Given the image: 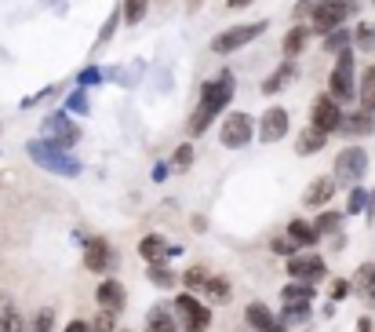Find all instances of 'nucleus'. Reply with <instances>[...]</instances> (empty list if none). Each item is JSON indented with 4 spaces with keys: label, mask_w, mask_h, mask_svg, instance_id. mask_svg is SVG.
<instances>
[{
    "label": "nucleus",
    "mask_w": 375,
    "mask_h": 332,
    "mask_svg": "<svg viewBox=\"0 0 375 332\" xmlns=\"http://www.w3.org/2000/svg\"><path fill=\"white\" fill-rule=\"evenodd\" d=\"M230 99H233V73L223 70L215 81H208V84L201 88L197 110L190 113V135H204V132L211 128V120L226 113Z\"/></svg>",
    "instance_id": "f257e3e1"
},
{
    "label": "nucleus",
    "mask_w": 375,
    "mask_h": 332,
    "mask_svg": "<svg viewBox=\"0 0 375 332\" xmlns=\"http://www.w3.org/2000/svg\"><path fill=\"white\" fill-rule=\"evenodd\" d=\"M26 150H29V157H33L41 168H48L55 175H80V161L70 154L66 146H55L48 139H33Z\"/></svg>",
    "instance_id": "f03ea898"
},
{
    "label": "nucleus",
    "mask_w": 375,
    "mask_h": 332,
    "mask_svg": "<svg viewBox=\"0 0 375 332\" xmlns=\"http://www.w3.org/2000/svg\"><path fill=\"white\" fill-rule=\"evenodd\" d=\"M328 95L339 103V106H347L357 99V81H354V48H342L335 55V70L328 77Z\"/></svg>",
    "instance_id": "7ed1b4c3"
},
{
    "label": "nucleus",
    "mask_w": 375,
    "mask_h": 332,
    "mask_svg": "<svg viewBox=\"0 0 375 332\" xmlns=\"http://www.w3.org/2000/svg\"><path fill=\"white\" fill-rule=\"evenodd\" d=\"M357 11L354 0H317L314 11H310V33H332V29L347 26V19Z\"/></svg>",
    "instance_id": "20e7f679"
},
{
    "label": "nucleus",
    "mask_w": 375,
    "mask_h": 332,
    "mask_svg": "<svg viewBox=\"0 0 375 332\" xmlns=\"http://www.w3.org/2000/svg\"><path fill=\"white\" fill-rule=\"evenodd\" d=\"M266 19H259V22H241V26H230L226 33H218L215 41H211V51L215 55H230V51H241L244 44H252L255 37H263L266 33Z\"/></svg>",
    "instance_id": "39448f33"
},
{
    "label": "nucleus",
    "mask_w": 375,
    "mask_h": 332,
    "mask_svg": "<svg viewBox=\"0 0 375 332\" xmlns=\"http://www.w3.org/2000/svg\"><path fill=\"white\" fill-rule=\"evenodd\" d=\"M175 321L186 332H204L211 325V311H208V304H201L194 292H182V296H175Z\"/></svg>",
    "instance_id": "423d86ee"
},
{
    "label": "nucleus",
    "mask_w": 375,
    "mask_h": 332,
    "mask_svg": "<svg viewBox=\"0 0 375 332\" xmlns=\"http://www.w3.org/2000/svg\"><path fill=\"white\" fill-rule=\"evenodd\" d=\"M364 172H368V154L361 146H347V150H339V157H335V183H342V187H357L361 179H364Z\"/></svg>",
    "instance_id": "0eeeda50"
},
{
    "label": "nucleus",
    "mask_w": 375,
    "mask_h": 332,
    "mask_svg": "<svg viewBox=\"0 0 375 332\" xmlns=\"http://www.w3.org/2000/svg\"><path fill=\"white\" fill-rule=\"evenodd\" d=\"M252 135H255L252 117H248V113H241V110L226 113V120H223V132H218V139H223V146H226V150H241V146H248V142H252Z\"/></svg>",
    "instance_id": "6e6552de"
},
{
    "label": "nucleus",
    "mask_w": 375,
    "mask_h": 332,
    "mask_svg": "<svg viewBox=\"0 0 375 332\" xmlns=\"http://www.w3.org/2000/svg\"><path fill=\"white\" fill-rule=\"evenodd\" d=\"M41 139L70 150V146L80 142V128H77V120H70V113H51V117L44 120V128H41Z\"/></svg>",
    "instance_id": "1a4fd4ad"
},
{
    "label": "nucleus",
    "mask_w": 375,
    "mask_h": 332,
    "mask_svg": "<svg viewBox=\"0 0 375 332\" xmlns=\"http://www.w3.org/2000/svg\"><path fill=\"white\" fill-rule=\"evenodd\" d=\"M310 125L321 128L324 135L339 132V125H342V106H339L328 92H324V95H317V99H314V106H310Z\"/></svg>",
    "instance_id": "9d476101"
},
{
    "label": "nucleus",
    "mask_w": 375,
    "mask_h": 332,
    "mask_svg": "<svg viewBox=\"0 0 375 332\" xmlns=\"http://www.w3.org/2000/svg\"><path fill=\"white\" fill-rule=\"evenodd\" d=\"M288 274L292 281H306V285H317L324 274H328V266L317 252H306V256H292L288 259Z\"/></svg>",
    "instance_id": "9b49d317"
},
{
    "label": "nucleus",
    "mask_w": 375,
    "mask_h": 332,
    "mask_svg": "<svg viewBox=\"0 0 375 332\" xmlns=\"http://www.w3.org/2000/svg\"><path fill=\"white\" fill-rule=\"evenodd\" d=\"M288 110L285 106H270L263 117H259V139L263 142H280V139H285L288 135Z\"/></svg>",
    "instance_id": "f8f14e48"
},
{
    "label": "nucleus",
    "mask_w": 375,
    "mask_h": 332,
    "mask_svg": "<svg viewBox=\"0 0 375 332\" xmlns=\"http://www.w3.org/2000/svg\"><path fill=\"white\" fill-rule=\"evenodd\" d=\"M110 263H113L110 241H102V237H84V266L95 270V274H106Z\"/></svg>",
    "instance_id": "ddd939ff"
},
{
    "label": "nucleus",
    "mask_w": 375,
    "mask_h": 332,
    "mask_svg": "<svg viewBox=\"0 0 375 332\" xmlns=\"http://www.w3.org/2000/svg\"><path fill=\"white\" fill-rule=\"evenodd\" d=\"M99 307L102 311H110V314H120L124 311V304H128V292H124V285L117 281V278H106L102 285H99Z\"/></svg>",
    "instance_id": "4468645a"
},
{
    "label": "nucleus",
    "mask_w": 375,
    "mask_h": 332,
    "mask_svg": "<svg viewBox=\"0 0 375 332\" xmlns=\"http://www.w3.org/2000/svg\"><path fill=\"white\" fill-rule=\"evenodd\" d=\"M335 179L332 175H321V179H314V183L306 187V194H302V204L306 208H321V204H328L332 201V194H335Z\"/></svg>",
    "instance_id": "2eb2a0df"
},
{
    "label": "nucleus",
    "mask_w": 375,
    "mask_h": 332,
    "mask_svg": "<svg viewBox=\"0 0 375 332\" xmlns=\"http://www.w3.org/2000/svg\"><path fill=\"white\" fill-rule=\"evenodd\" d=\"M244 318H248V325H255V332H285V325L277 321V314L266 304H248Z\"/></svg>",
    "instance_id": "dca6fc26"
},
{
    "label": "nucleus",
    "mask_w": 375,
    "mask_h": 332,
    "mask_svg": "<svg viewBox=\"0 0 375 332\" xmlns=\"http://www.w3.org/2000/svg\"><path fill=\"white\" fill-rule=\"evenodd\" d=\"M171 252H175V249L168 245V237H161V234H149V237L139 241V256H142L146 263H168Z\"/></svg>",
    "instance_id": "f3484780"
},
{
    "label": "nucleus",
    "mask_w": 375,
    "mask_h": 332,
    "mask_svg": "<svg viewBox=\"0 0 375 332\" xmlns=\"http://www.w3.org/2000/svg\"><path fill=\"white\" fill-rule=\"evenodd\" d=\"M339 132H342V135H350V139H357V135H371V132H375V117L364 113V110H357V113H342Z\"/></svg>",
    "instance_id": "a211bd4d"
},
{
    "label": "nucleus",
    "mask_w": 375,
    "mask_h": 332,
    "mask_svg": "<svg viewBox=\"0 0 375 332\" xmlns=\"http://www.w3.org/2000/svg\"><path fill=\"white\" fill-rule=\"evenodd\" d=\"M142 332H179L175 311H168V304L149 307V314H146V328H142Z\"/></svg>",
    "instance_id": "6ab92c4d"
},
{
    "label": "nucleus",
    "mask_w": 375,
    "mask_h": 332,
    "mask_svg": "<svg viewBox=\"0 0 375 332\" xmlns=\"http://www.w3.org/2000/svg\"><path fill=\"white\" fill-rule=\"evenodd\" d=\"M324 142H328V135H324L321 128L310 125V128H302L299 139H295V154H299V157H314V154H321V150H324Z\"/></svg>",
    "instance_id": "aec40b11"
},
{
    "label": "nucleus",
    "mask_w": 375,
    "mask_h": 332,
    "mask_svg": "<svg viewBox=\"0 0 375 332\" xmlns=\"http://www.w3.org/2000/svg\"><path fill=\"white\" fill-rule=\"evenodd\" d=\"M292 77H295V63H292V58H285V63H280V66H277V70L263 81V95H277V92H280V88H285Z\"/></svg>",
    "instance_id": "412c9836"
},
{
    "label": "nucleus",
    "mask_w": 375,
    "mask_h": 332,
    "mask_svg": "<svg viewBox=\"0 0 375 332\" xmlns=\"http://www.w3.org/2000/svg\"><path fill=\"white\" fill-rule=\"evenodd\" d=\"M357 99H361V110L375 117V66H368L361 73V84H357Z\"/></svg>",
    "instance_id": "4be33fe9"
},
{
    "label": "nucleus",
    "mask_w": 375,
    "mask_h": 332,
    "mask_svg": "<svg viewBox=\"0 0 375 332\" xmlns=\"http://www.w3.org/2000/svg\"><path fill=\"white\" fill-rule=\"evenodd\" d=\"M306 41H310V26H292L288 33H285V41H280V51H285V58H295V55L306 48Z\"/></svg>",
    "instance_id": "5701e85b"
},
{
    "label": "nucleus",
    "mask_w": 375,
    "mask_h": 332,
    "mask_svg": "<svg viewBox=\"0 0 375 332\" xmlns=\"http://www.w3.org/2000/svg\"><path fill=\"white\" fill-rule=\"evenodd\" d=\"M288 237L295 241V245H310V249L321 241V234L314 230V223H306V219H292L288 223Z\"/></svg>",
    "instance_id": "b1692460"
},
{
    "label": "nucleus",
    "mask_w": 375,
    "mask_h": 332,
    "mask_svg": "<svg viewBox=\"0 0 375 332\" xmlns=\"http://www.w3.org/2000/svg\"><path fill=\"white\" fill-rule=\"evenodd\" d=\"M350 285H354V289H357L364 299H368L371 307H375V263H364V266L357 270V278H354Z\"/></svg>",
    "instance_id": "393cba45"
},
{
    "label": "nucleus",
    "mask_w": 375,
    "mask_h": 332,
    "mask_svg": "<svg viewBox=\"0 0 375 332\" xmlns=\"http://www.w3.org/2000/svg\"><path fill=\"white\" fill-rule=\"evenodd\" d=\"M280 304H314V285H306V281L285 285V292H280Z\"/></svg>",
    "instance_id": "a878e982"
},
{
    "label": "nucleus",
    "mask_w": 375,
    "mask_h": 332,
    "mask_svg": "<svg viewBox=\"0 0 375 332\" xmlns=\"http://www.w3.org/2000/svg\"><path fill=\"white\" fill-rule=\"evenodd\" d=\"M350 48H354V51H364V55H371V51H375V26H371V22H361V26L354 29Z\"/></svg>",
    "instance_id": "bb28decb"
},
{
    "label": "nucleus",
    "mask_w": 375,
    "mask_h": 332,
    "mask_svg": "<svg viewBox=\"0 0 375 332\" xmlns=\"http://www.w3.org/2000/svg\"><path fill=\"white\" fill-rule=\"evenodd\" d=\"M277 321L280 325H306L310 321V304H285V307H280V314H277Z\"/></svg>",
    "instance_id": "cd10ccee"
},
{
    "label": "nucleus",
    "mask_w": 375,
    "mask_h": 332,
    "mask_svg": "<svg viewBox=\"0 0 375 332\" xmlns=\"http://www.w3.org/2000/svg\"><path fill=\"white\" fill-rule=\"evenodd\" d=\"M201 296H208L211 304H230V281L226 278H208L204 289H201Z\"/></svg>",
    "instance_id": "c85d7f7f"
},
{
    "label": "nucleus",
    "mask_w": 375,
    "mask_h": 332,
    "mask_svg": "<svg viewBox=\"0 0 375 332\" xmlns=\"http://www.w3.org/2000/svg\"><path fill=\"white\" fill-rule=\"evenodd\" d=\"M350 37H354L350 29L339 26V29H332V33H324V44H321V48H324L328 55H339L342 48H350Z\"/></svg>",
    "instance_id": "c756f323"
},
{
    "label": "nucleus",
    "mask_w": 375,
    "mask_h": 332,
    "mask_svg": "<svg viewBox=\"0 0 375 332\" xmlns=\"http://www.w3.org/2000/svg\"><path fill=\"white\" fill-rule=\"evenodd\" d=\"M146 11H149V0H124V8H120V15H124L128 26H139L146 19Z\"/></svg>",
    "instance_id": "7c9ffc66"
},
{
    "label": "nucleus",
    "mask_w": 375,
    "mask_h": 332,
    "mask_svg": "<svg viewBox=\"0 0 375 332\" xmlns=\"http://www.w3.org/2000/svg\"><path fill=\"white\" fill-rule=\"evenodd\" d=\"M146 274H149V281L157 285V289H175V274H171V270H164V263H149Z\"/></svg>",
    "instance_id": "2f4dec72"
},
{
    "label": "nucleus",
    "mask_w": 375,
    "mask_h": 332,
    "mask_svg": "<svg viewBox=\"0 0 375 332\" xmlns=\"http://www.w3.org/2000/svg\"><path fill=\"white\" fill-rule=\"evenodd\" d=\"M0 332H26V318H22L15 307L0 311Z\"/></svg>",
    "instance_id": "473e14b6"
},
{
    "label": "nucleus",
    "mask_w": 375,
    "mask_h": 332,
    "mask_svg": "<svg viewBox=\"0 0 375 332\" xmlns=\"http://www.w3.org/2000/svg\"><path fill=\"white\" fill-rule=\"evenodd\" d=\"M51 325H55V311L51 307H41L37 318L26 325V332H51Z\"/></svg>",
    "instance_id": "72a5a7b5"
},
{
    "label": "nucleus",
    "mask_w": 375,
    "mask_h": 332,
    "mask_svg": "<svg viewBox=\"0 0 375 332\" xmlns=\"http://www.w3.org/2000/svg\"><path fill=\"white\" fill-rule=\"evenodd\" d=\"M339 223H342V216H339V212H324V216H317L314 230L324 237V234H335V230H339Z\"/></svg>",
    "instance_id": "f704fd0d"
},
{
    "label": "nucleus",
    "mask_w": 375,
    "mask_h": 332,
    "mask_svg": "<svg viewBox=\"0 0 375 332\" xmlns=\"http://www.w3.org/2000/svg\"><path fill=\"white\" fill-rule=\"evenodd\" d=\"M194 165V146L190 142H182L179 150H175V157H171V168H179V172H186Z\"/></svg>",
    "instance_id": "c9c22d12"
},
{
    "label": "nucleus",
    "mask_w": 375,
    "mask_h": 332,
    "mask_svg": "<svg viewBox=\"0 0 375 332\" xmlns=\"http://www.w3.org/2000/svg\"><path fill=\"white\" fill-rule=\"evenodd\" d=\"M204 281H208V274H204V270H186V274H182V285H186V292H201L204 289Z\"/></svg>",
    "instance_id": "e433bc0d"
},
{
    "label": "nucleus",
    "mask_w": 375,
    "mask_h": 332,
    "mask_svg": "<svg viewBox=\"0 0 375 332\" xmlns=\"http://www.w3.org/2000/svg\"><path fill=\"white\" fill-rule=\"evenodd\" d=\"M270 249H273L277 256H288V259H292L299 245H295V241H292V237H273V241H270Z\"/></svg>",
    "instance_id": "4c0bfd02"
},
{
    "label": "nucleus",
    "mask_w": 375,
    "mask_h": 332,
    "mask_svg": "<svg viewBox=\"0 0 375 332\" xmlns=\"http://www.w3.org/2000/svg\"><path fill=\"white\" fill-rule=\"evenodd\" d=\"M364 204H368V194L361 190V187H354V194H350V208H347V212H364Z\"/></svg>",
    "instance_id": "58836bf2"
},
{
    "label": "nucleus",
    "mask_w": 375,
    "mask_h": 332,
    "mask_svg": "<svg viewBox=\"0 0 375 332\" xmlns=\"http://www.w3.org/2000/svg\"><path fill=\"white\" fill-rule=\"evenodd\" d=\"M113 328H117V314L102 311V314H99V321H95V332H113Z\"/></svg>",
    "instance_id": "ea45409f"
},
{
    "label": "nucleus",
    "mask_w": 375,
    "mask_h": 332,
    "mask_svg": "<svg viewBox=\"0 0 375 332\" xmlns=\"http://www.w3.org/2000/svg\"><path fill=\"white\" fill-rule=\"evenodd\" d=\"M350 289H354V285H350V281H342V278H339V281H332V299H335V304H339V299H347V296H350Z\"/></svg>",
    "instance_id": "a19ab883"
},
{
    "label": "nucleus",
    "mask_w": 375,
    "mask_h": 332,
    "mask_svg": "<svg viewBox=\"0 0 375 332\" xmlns=\"http://www.w3.org/2000/svg\"><path fill=\"white\" fill-rule=\"evenodd\" d=\"M117 19H120V11H113V15L106 19V26H102V33H99V44H106V41L113 37V29H117Z\"/></svg>",
    "instance_id": "79ce46f5"
},
{
    "label": "nucleus",
    "mask_w": 375,
    "mask_h": 332,
    "mask_svg": "<svg viewBox=\"0 0 375 332\" xmlns=\"http://www.w3.org/2000/svg\"><path fill=\"white\" fill-rule=\"evenodd\" d=\"M62 332H95V325H91V321H80V318H73L66 328H62Z\"/></svg>",
    "instance_id": "37998d69"
},
{
    "label": "nucleus",
    "mask_w": 375,
    "mask_h": 332,
    "mask_svg": "<svg viewBox=\"0 0 375 332\" xmlns=\"http://www.w3.org/2000/svg\"><path fill=\"white\" fill-rule=\"evenodd\" d=\"M70 110H80V113H88V99H84V92H77V95L70 99Z\"/></svg>",
    "instance_id": "c03bdc74"
},
{
    "label": "nucleus",
    "mask_w": 375,
    "mask_h": 332,
    "mask_svg": "<svg viewBox=\"0 0 375 332\" xmlns=\"http://www.w3.org/2000/svg\"><path fill=\"white\" fill-rule=\"evenodd\" d=\"M314 4H317V0H299V8H295V15H299V19H306L310 11H314Z\"/></svg>",
    "instance_id": "a18cd8bd"
},
{
    "label": "nucleus",
    "mask_w": 375,
    "mask_h": 332,
    "mask_svg": "<svg viewBox=\"0 0 375 332\" xmlns=\"http://www.w3.org/2000/svg\"><path fill=\"white\" fill-rule=\"evenodd\" d=\"M95 81H99V70H95V66L80 73V84H95Z\"/></svg>",
    "instance_id": "49530a36"
},
{
    "label": "nucleus",
    "mask_w": 375,
    "mask_h": 332,
    "mask_svg": "<svg viewBox=\"0 0 375 332\" xmlns=\"http://www.w3.org/2000/svg\"><path fill=\"white\" fill-rule=\"evenodd\" d=\"M248 4H255V0H226V8H233V11H241V8H248Z\"/></svg>",
    "instance_id": "de8ad7c7"
},
{
    "label": "nucleus",
    "mask_w": 375,
    "mask_h": 332,
    "mask_svg": "<svg viewBox=\"0 0 375 332\" xmlns=\"http://www.w3.org/2000/svg\"><path fill=\"white\" fill-rule=\"evenodd\" d=\"M357 332H371V321H368V318H361V321H357Z\"/></svg>",
    "instance_id": "09e8293b"
},
{
    "label": "nucleus",
    "mask_w": 375,
    "mask_h": 332,
    "mask_svg": "<svg viewBox=\"0 0 375 332\" xmlns=\"http://www.w3.org/2000/svg\"><path fill=\"white\" fill-rule=\"evenodd\" d=\"M11 307V299H8V292H0V311H8Z\"/></svg>",
    "instance_id": "8fccbe9b"
},
{
    "label": "nucleus",
    "mask_w": 375,
    "mask_h": 332,
    "mask_svg": "<svg viewBox=\"0 0 375 332\" xmlns=\"http://www.w3.org/2000/svg\"><path fill=\"white\" fill-rule=\"evenodd\" d=\"M354 4H357V0H354Z\"/></svg>",
    "instance_id": "3c124183"
}]
</instances>
